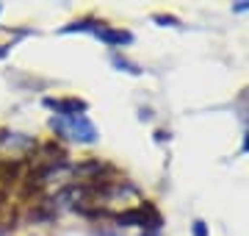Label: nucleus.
<instances>
[{"mask_svg":"<svg viewBox=\"0 0 249 236\" xmlns=\"http://www.w3.org/2000/svg\"><path fill=\"white\" fill-rule=\"evenodd\" d=\"M194 236H208V231H205V222H194Z\"/></svg>","mask_w":249,"mask_h":236,"instance_id":"obj_4","label":"nucleus"},{"mask_svg":"<svg viewBox=\"0 0 249 236\" xmlns=\"http://www.w3.org/2000/svg\"><path fill=\"white\" fill-rule=\"evenodd\" d=\"M50 128L61 139H72V142H83V145H91L97 139V128L91 125V119L86 114H75V117H53L50 119Z\"/></svg>","mask_w":249,"mask_h":236,"instance_id":"obj_1","label":"nucleus"},{"mask_svg":"<svg viewBox=\"0 0 249 236\" xmlns=\"http://www.w3.org/2000/svg\"><path fill=\"white\" fill-rule=\"evenodd\" d=\"M45 106L53 109L58 117H75V114H83L86 111V103L78 98H67V100H53V98H45Z\"/></svg>","mask_w":249,"mask_h":236,"instance_id":"obj_3","label":"nucleus"},{"mask_svg":"<svg viewBox=\"0 0 249 236\" xmlns=\"http://www.w3.org/2000/svg\"><path fill=\"white\" fill-rule=\"evenodd\" d=\"M75 31H89L97 39H103L106 45H127L130 42L127 31H114V28L103 25V22H91V20H80V22H72V25L64 28V34H75Z\"/></svg>","mask_w":249,"mask_h":236,"instance_id":"obj_2","label":"nucleus"},{"mask_svg":"<svg viewBox=\"0 0 249 236\" xmlns=\"http://www.w3.org/2000/svg\"><path fill=\"white\" fill-rule=\"evenodd\" d=\"M247 147H249V142H247Z\"/></svg>","mask_w":249,"mask_h":236,"instance_id":"obj_5","label":"nucleus"}]
</instances>
